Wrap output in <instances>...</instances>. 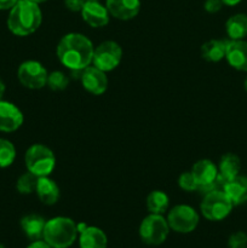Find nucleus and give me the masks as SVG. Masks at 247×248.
<instances>
[{"mask_svg": "<svg viewBox=\"0 0 247 248\" xmlns=\"http://www.w3.org/2000/svg\"><path fill=\"white\" fill-rule=\"evenodd\" d=\"M111 17L120 21L133 19L140 11V0H106Z\"/></svg>", "mask_w": 247, "mask_h": 248, "instance_id": "nucleus-14", "label": "nucleus"}, {"mask_svg": "<svg viewBox=\"0 0 247 248\" xmlns=\"http://www.w3.org/2000/svg\"><path fill=\"white\" fill-rule=\"evenodd\" d=\"M222 190L227 194L234 206L247 202V177L239 174L235 178L224 182Z\"/></svg>", "mask_w": 247, "mask_h": 248, "instance_id": "nucleus-16", "label": "nucleus"}, {"mask_svg": "<svg viewBox=\"0 0 247 248\" xmlns=\"http://www.w3.org/2000/svg\"><path fill=\"white\" fill-rule=\"evenodd\" d=\"M244 87H245V90H246V92H247V77L245 78V81H244Z\"/></svg>", "mask_w": 247, "mask_h": 248, "instance_id": "nucleus-36", "label": "nucleus"}, {"mask_svg": "<svg viewBox=\"0 0 247 248\" xmlns=\"http://www.w3.org/2000/svg\"><path fill=\"white\" fill-rule=\"evenodd\" d=\"M170 230L169 223L164 216L149 213L140 222L138 234L140 240L148 246H160L166 241Z\"/></svg>", "mask_w": 247, "mask_h": 248, "instance_id": "nucleus-6", "label": "nucleus"}, {"mask_svg": "<svg viewBox=\"0 0 247 248\" xmlns=\"http://www.w3.org/2000/svg\"><path fill=\"white\" fill-rule=\"evenodd\" d=\"M167 223L170 229L179 234H189L198 228L200 216L189 205H176L169 211Z\"/></svg>", "mask_w": 247, "mask_h": 248, "instance_id": "nucleus-7", "label": "nucleus"}, {"mask_svg": "<svg viewBox=\"0 0 247 248\" xmlns=\"http://www.w3.org/2000/svg\"><path fill=\"white\" fill-rule=\"evenodd\" d=\"M225 60L234 69L247 72V41L228 40Z\"/></svg>", "mask_w": 247, "mask_h": 248, "instance_id": "nucleus-15", "label": "nucleus"}, {"mask_svg": "<svg viewBox=\"0 0 247 248\" xmlns=\"http://www.w3.org/2000/svg\"><path fill=\"white\" fill-rule=\"evenodd\" d=\"M223 5L224 4L222 2V0H206L203 7H205V11L208 12V14H217L222 10Z\"/></svg>", "mask_w": 247, "mask_h": 248, "instance_id": "nucleus-29", "label": "nucleus"}, {"mask_svg": "<svg viewBox=\"0 0 247 248\" xmlns=\"http://www.w3.org/2000/svg\"><path fill=\"white\" fill-rule=\"evenodd\" d=\"M217 167L218 179L219 182L224 183V182L239 176L240 171H241V160L234 153H225L219 159Z\"/></svg>", "mask_w": 247, "mask_h": 248, "instance_id": "nucleus-18", "label": "nucleus"}, {"mask_svg": "<svg viewBox=\"0 0 247 248\" xmlns=\"http://www.w3.org/2000/svg\"><path fill=\"white\" fill-rule=\"evenodd\" d=\"M0 248H6V247H5L2 244H0Z\"/></svg>", "mask_w": 247, "mask_h": 248, "instance_id": "nucleus-38", "label": "nucleus"}, {"mask_svg": "<svg viewBox=\"0 0 247 248\" xmlns=\"http://www.w3.org/2000/svg\"><path fill=\"white\" fill-rule=\"evenodd\" d=\"M79 236L77 223L69 217H53L46 220L43 240L52 248H69Z\"/></svg>", "mask_w": 247, "mask_h": 248, "instance_id": "nucleus-3", "label": "nucleus"}, {"mask_svg": "<svg viewBox=\"0 0 247 248\" xmlns=\"http://www.w3.org/2000/svg\"><path fill=\"white\" fill-rule=\"evenodd\" d=\"M18 0H0V10H11Z\"/></svg>", "mask_w": 247, "mask_h": 248, "instance_id": "nucleus-31", "label": "nucleus"}, {"mask_svg": "<svg viewBox=\"0 0 247 248\" xmlns=\"http://www.w3.org/2000/svg\"><path fill=\"white\" fill-rule=\"evenodd\" d=\"M225 33L229 40H245L247 36V15L235 14L225 22Z\"/></svg>", "mask_w": 247, "mask_h": 248, "instance_id": "nucleus-22", "label": "nucleus"}, {"mask_svg": "<svg viewBox=\"0 0 247 248\" xmlns=\"http://www.w3.org/2000/svg\"><path fill=\"white\" fill-rule=\"evenodd\" d=\"M177 183H178L179 188H181L182 190L186 191V193L199 190V184L196 183L191 171L183 172V173L178 177V182H177Z\"/></svg>", "mask_w": 247, "mask_h": 248, "instance_id": "nucleus-27", "label": "nucleus"}, {"mask_svg": "<svg viewBox=\"0 0 247 248\" xmlns=\"http://www.w3.org/2000/svg\"><path fill=\"white\" fill-rule=\"evenodd\" d=\"M29 1H33L35 2V4H41V2H45L47 1V0H29Z\"/></svg>", "mask_w": 247, "mask_h": 248, "instance_id": "nucleus-35", "label": "nucleus"}, {"mask_svg": "<svg viewBox=\"0 0 247 248\" xmlns=\"http://www.w3.org/2000/svg\"><path fill=\"white\" fill-rule=\"evenodd\" d=\"M39 177L33 174L31 172L27 171L19 178L17 179L16 189L19 194L22 195H31V194L35 193L36 190V184H38Z\"/></svg>", "mask_w": 247, "mask_h": 248, "instance_id": "nucleus-24", "label": "nucleus"}, {"mask_svg": "<svg viewBox=\"0 0 247 248\" xmlns=\"http://www.w3.org/2000/svg\"><path fill=\"white\" fill-rule=\"evenodd\" d=\"M86 1H99V0H86Z\"/></svg>", "mask_w": 247, "mask_h": 248, "instance_id": "nucleus-37", "label": "nucleus"}, {"mask_svg": "<svg viewBox=\"0 0 247 248\" xmlns=\"http://www.w3.org/2000/svg\"><path fill=\"white\" fill-rule=\"evenodd\" d=\"M191 173L199 184V189H207V191L213 190V186L219 182L217 165L210 159L198 160L193 165Z\"/></svg>", "mask_w": 247, "mask_h": 248, "instance_id": "nucleus-10", "label": "nucleus"}, {"mask_svg": "<svg viewBox=\"0 0 247 248\" xmlns=\"http://www.w3.org/2000/svg\"><path fill=\"white\" fill-rule=\"evenodd\" d=\"M93 51V44L85 34L73 31L60 39L56 55L67 69L82 70L92 64Z\"/></svg>", "mask_w": 247, "mask_h": 248, "instance_id": "nucleus-1", "label": "nucleus"}, {"mask_svg": "<svg viewBox=\"0 0 247 248\" xmlns=\"http://www.w3.org/2000/svg\"><path fill=\"white\" fill-rule=\"evenodd\" d=\"M232 200L223 190L213 189L207 191L200 203V211L203 218L211 222H220L232 213Z\"/></svg>", "mask_w": 247, "mask_h": 248, "instance_id": "nucleus-5", "label": "nucleus"}, {"mask_svg": "<svg viewBox=\"0 0 247 248\" xmlns=\"http://www.w3.org/2000/svg\"><path fill=\"white\" fill-rule=\"evenodd\" d=\"M145 205H147V210L149 213L164 215V213L169 210L170 199L165 191L153 190L148 194Z\"/></svg>", "mask_w": 247, "mask_h": 248, "instance_id": "nucleus-23", "label": "nucleus"}, {"mask_svg": "<svg viewBox=\"0 0 247 248\" xmlns=\"http://www.w3.org/2000/svg\"><path fill=\"white\" fill-rule=\"evenodd\" d=\"M5 93V84L1 79H0V101H2V97Z\"/></svg>", "mask_w": 247, "mask_h": 248, "instance_id": "nucleus-34", "label": "nucleus"}, {"mask_svg": "<svg viewBox=\"0 0 247 248\" xmlns=\"http://www.w3.org/2000/svg\"><path fill=\"white\" fill-rule=\"evenodd\" d=\"M80 14L85 23L89 24L92 28L106 27L110 19V14L107 6L102 5L99 1H86Z\"/></svg>", "mask_w": 247, "mask_h": 248, "instance_id": "nucleus-13", "label": "nucleus"}, {"mask_svg": "<svg viewBox=\"0 0 247 248\" xmlns=\"http://www.w3.org/2000/svg\"><path fill=\"white\" fill-rule=\"evenodd\" d=\"M16 159V148L10 140L0 138V169L10 167Z\"/></svg>", "mask_w": 247, "mask_h": 248, "instance_id": "nucleus-25", "label": "nucleus"}, {"mask_svg": "<svg viewBox=\"0 0 247 248\" xmlns=\"http://www.w3.org/2000/svg\"><path fill=\"white\" fill-rule=\"evenodd\" d=\"M79 246L80 248H107L108 237L99 228L87 225L79 232Z\"/></svg>", "mask_w": 247, "mask_h": 248, "instance_id": "nucleus-19", "label": "nucleus"}, {"mask_svg": "<svg viewBox=\"0 0 247 248\" xmlns=\"http://www.w3.org/2000/svg\"><path fill=\"white\" fill-rule=\"evenodd\" d=\"M27 171L38 177H47L56 167L55 153L46 145L35 143L27 149L24 154Z\"/></svg>", "mask_w": 247, "mask_h": 248, "instance_id": "nucleus-4", "label": "nucleus"}, {"mask_svg": "<svg viewBox=\"0 0 247 248\" xmlns=\"http://www.w3.org/2000/svg\"><path fill=\"white\" fill-rule=\"evenodd\" d=\"M229 248H247V234L244 232H235L228 239Z\"/></svg>", "mask_w": 247, "mask_h": 248, "instance_id": "nucleus-28", "label": "nucleus"}, {"mask_svg": "<svg viewBox=\"0 0 247 248\" xmlns=\"http://www.w3.org/2000/svg\"><path fill=\"white\" fill-rule=\"evenodd\" d=\"M123 56V48L116 41L106 40L94 47L92 65L106 73L111 72L120 65Z\"/></svg>", "mask_w": 247, "mask_h": 248, "instance_id": "nucleus-8", "label": "nucleus"}, {"mask_svg": "<svg viewBox=\"0 0 247 248\" xmlns=\"http://www.w3.org/2000/svg\"><path fill=\"white\" fill-rule=\"evenodd\" d=\"M24 116L16 104L7 101H0V131L15 132L23 125Z\"/></svg>", "mask_w": 247, "mask_h": 248, "instance_id": "nucleus-12", "label": "nucleus"}, {"mask_svg": "<svg viewBox=\"0 0 247 248\" xmlns=\"http://www.w3.org/2000/svg\"><path fill=\"white\" fill-rule=\"evenodd\" d=\"M41 22L43 14L39 4L29 0H18L17 4L10 10L7 17V28L17 36H28L38 31Z\"/></svg>", "mask_w": 247, "mask_h": 248, "instance_id": "nucleus-2", "label": "nucleus"}, {"mask_svg": "<svg viewBox=\"0 0 247 248\" xmlns=\"http://www.w3.org/2000/svg\"><path fill=\"white\" fill-rule=\"evenodd\" d=\"M27 248H52V247H51L48 244H46L44 240H36V241H31V244Z\"/></svg>", "mask_w": 247, "mask_h": 248, "instance_id": "nucleus-32", "label": "nucleus"}, {"mask_svg": "<svg viewBox=\"0 0 247 248\" xmlns=\"http://www.w3.org/2000/svg\"><path fill=\"white\" fill-rule=\"evenodd\" d=\"M48 72L39 61H24L17 69V78L22 86L29 90H40L46 86Z\"/></svg>", "mask_w": 247, "mask_h": 248, "instance_id": "nucleus-9", "label": "nucleus"}, {"mask_svg": "<svg viewBox=\"0 0 247 248\" xmlns=\"http://www.w3.org/2000/svg\"><path fill=\"white\" fill-rule=\"evenodd\" d=\"M80 82H81L82 87L89 93L94 94V96H101L108 89V77H107V73L98 69V68H96L92 64L81 70Z\"/></svg>", "mask_w": 247, "mask_h": 248, "instance_id": "nucleus-11", "label": "nucleus"}, {"mask_svg": "<svg viewBox=\"0 0 247 248\" xmlns=\"http://www.w3.org/2000/svg\"><path fill=\"white\" fill-rule=\"evenodd\" d=\"M69 77L62 70H53L48 73L46 86L52 91H63L69 85Z\"/></svg>", "mask_w": 247, "mask_h": 248, "instance_id": "nucleus-26", "label": "nucleus"}, {"mask_svg": "<svg viewBox=\"0 0 247 248\" xmlns=\"http://www.w3.org/2000/svg\"><path fill=\"white\" fill-rule=\"evenodd\" d=\"M86 0H64V5L69 11L80 12Z\"/></svg>", "mask_w": 247, "mask_h": 248, "instance_id": "nucleus-30", "label": "nucleus"}, {"mask_svg": "<svg viewBox=\"0 0 247 248\" xmlns=\"http://www.w3.org/2000/svg\"><path fill=\"white\" fill-rule=\"evenodd\" d=\"M242 0H222V2L227 6H236L237 4H240Z\"/></svg>", "mask_w": 247, "mask_h": 248, "instance_id": "nucleus-33", "label": "nucleus"}, {"mask_svg": "<svg viewBox=\"0 0 247 248\" xmlns=\"http://www.w3.org/2000/svg\"><path fill=\"white\" fill-rule=\"evenodd\" d=\"M228 40L222 39H211L201 46V57L211 63H217L224 60L227 52Z\"/></svg>", "mask_w": 247, "mask_h": 248, "instance_id": "nucleus-21", "label": "nucleus"}, {"mask_svg": "<svg viewBox=\"0 0 247 248\" xmlns=\"http://www.w3.org/2000/svg\"><path fill=\"white\" fill-rule=\"evenodd\" d=\"M35 193L41 203L46 206H52L57 203L61 196L60 186L52 178H50V176L39 177Z\"/></svg>", "mask_w": 247, "mask_h": 248, "instance_id": "nucleus-17", "label": "nucleus"}, {"mask_svg": "<svg viewBox=\"0 0 247 248\" xmlns=\"http://www.w3.org/2000/svg\"><path fill=\"white\" fill-rule=\"evenodd\" d=\"M46 220L40 215L31 213L24 216L21 219V229L31 241L43 240L44 229H45Z\"/></svg>", "mask_w": 247, "mask_h": 248, "instance_id": "nucleus-20", "label": "nucleus"}]
</instances>
